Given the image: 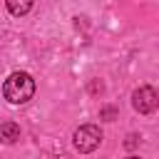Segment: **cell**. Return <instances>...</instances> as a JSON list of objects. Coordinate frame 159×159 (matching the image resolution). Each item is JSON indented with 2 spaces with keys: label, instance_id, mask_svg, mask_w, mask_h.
Here are the masks:
<instances>
[{
  "label": "cell",
  "instance_id": "obj_4",
  "mask_svg": "<svg viewBox=\"0 0 159 159\" xmlns=\"http://www.w3.org/2000/svg\"><path fill=\"white\" fill-rule=\"evenodd\" d=\"M0 137H2L5 144H12V142L20 139V127H17L15 122H5V124L0 127Z\"/></svg>",
  "mask_w": 159,
  "mask_h": 159
},
{
  "label": "cell",
  "instance_id": "obj_1",
  "mask_svg": "<svg viewBox=\"0 0 159 159\" xmlns=\"http://www.w3.org/2000/svg\"><path fill=\"white\" fill-rule=\"evenodd\" d=\"M35 94V80L27 72H12L2 84V97L10 104H25Z\"/></svg>",
  "mask_w": 159,
  "mask_h": 159
},
{
  "label": "cell",
  "instance_id": "obj_2",
  "mask_svg": "<svg viewBox=\"0 0 159 159\" xmlns=\"http://www.w3.org/2000/svg\"><path fill=\"white\" fill-rule=\"evenodd\" d=\"M72 144L80 154H89L102 144V129L97 124H82L72 134Z\"/></svg>",
  "mask_w": 159,
  "mask_h": 159
},
{
  "label": "cell",
  "instance_id": "obj_8",
  "mask_svg": "<svg viewBox=\"0 0 159 159\" xmlns=\"http://www.w3.org/2000/svg\"><path fill=\"white\" fill-rule=\"evenodd\" d=\"M127 159H142V157H127Z\"/></svg>",
  "mask_w": 159,
  "mask_h": 159
},
{
  "label": "cell",
  "instance_id": "obj_6",
  "mask_svg": "<svg viewBox=\"0 0 159 159\" xmlns=\"http://www.w3.org/2000/svg\"><path fill=\"white\" fill-rule=\"evenodd\" d=\"M114 117H117V109H114V107H104V109L99 112V119H104V122H112Z\"/></svg>",
  "mask_w": 159,
  "mask_h": 159
},
{
  "label": "cell",
  "instance_id": "obj_5",
  "mask_svg": "<svg viewBox=\"0 0 159 159\" xmlns=\"http://www.w3.org/2000/svg\"><path fill=\"white\" fill-rule=\"evenodd\" d=\"M7 10H10L12 15H25V12L32 10V2H15V0H10V2H7Z\"/></svg>",
  "mask_w": 159,
  "mask_h": 159
},
{
  "label": "cell",
  "instance_id": "obj_7",
  "mask_svg": "<svg viewBox=\"0 0 159 159\" xmlns=\"http://www.w3.org/2000/svg\"><path fill=\"white\" fill-rule=\"evenodd\" d=\"M137 139H139L137 134H129V137H127V147H134V144H137Z\"/></svg>",
  "mask_w": 159,
  "mask_h": 159
},
{
  "label": "cell",
  "instance_id": "obj_3",
  "mask_svg": "<svg viewBox=\"0 0 159 159\" xmlns=\"http://www.w3.org/2000/svg\"><path fill=\"white\" fill-rule=\"evenodd\" d=\"M132 107L139 112V114H152L157 107H159V94L154 87L144 84V87H137L132 92Z\"/></svg>",
  "mask_w": 159,
  "mask_h": 159
}]
</instances>
